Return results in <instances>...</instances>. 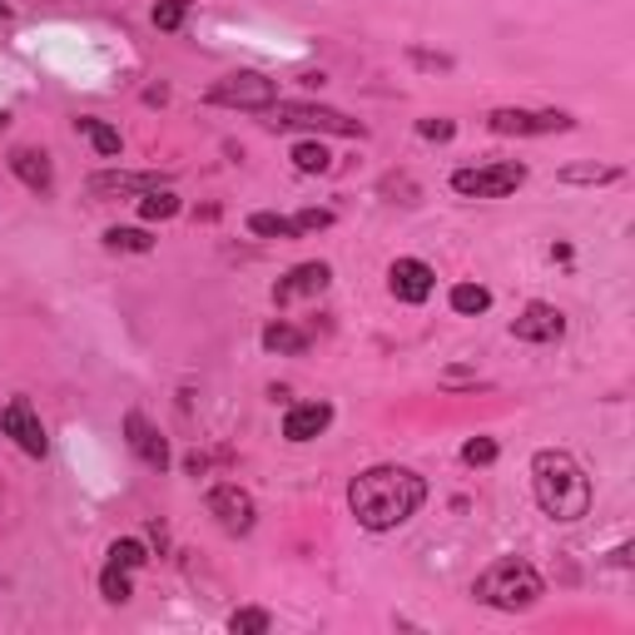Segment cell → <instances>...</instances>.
<instances>
[{
  "label": "cell",
  "mask_w": 635,
  "mask_h": 635,
  "mask_svg": "<svg viewBox=\"0 0 635 635\" xmlns=\"http://www.w3.org/2000/svg\"><path fill=\"white\" fill-rule=\"evenodd\" d=\"M422 502H427V482L412 466H367L347 486V506H353L363 531H397L402 521H412Z\"/></svg>",
  "instance_id": "6da1fadb"
},
{
  "label": "cell",
  "mask_w": 635,
  "mask_h": 635,
  "mask_svg": "<svg viewBox=\"0 0 635 635\" xmlns=\"http://www.w3.org/2000/svg\"><path fill=\"white\" fill-rule=\"evenodd\" d=\"M531 492L551 521H581L591 512V476L561 446H541L531 456Z\"/></svg>",
  "instance_id": "7a4b0ae2"
},
{
  "label": "cell",
  "mask_w": 635,
  "mask_h": 635,
  "mask_svg": "<svg viewBox=\"0 0 635 635\" xmlns=\"http://www.w3.org/2000/svg\"><path fill=\"white\" fill-rule=\"evenodd\" d=\"M472 595L482 605H492V611H531V605L546 595V581H541V571H536L531 561H521V556H502V561H492L472 581Z\"/></svg>",
  "instance_id": "3957f363"
},
{
  "label": "cell",
  "mask_w": 635,
  "mask_h": 635,
  "mask_svg": "<svg viewBox=\"0 0 635 635\" xmlns=\"http://www.w3.org/2000/svg\"><path fill=\"white\" fill-rule=\"evenodd\" d=\"M268 129H318V134H347V139H363V125L343 109H327V105H308V99H273V105L258 109Z\"/></svg>",
  "instance_id": "277c9868"
},
{
  "label": "cell",
  "mask_w": 635,
  "mask_h": 635,
  "mask_svg": "<svg viewBox=\"0 0 635 635\" xmlns=\"http://www.w3.org/2000/svg\"><path fill=\"white\" fill-rule=\"evenodd\" d=\"M521 184H526V164H512V159H502V164L456 169V174H452V189L462 198H506V194H516Z\"/></svg>",
  "instance_id": "5b68a950"
},
{
  "label": "cell",
  "mask_w": 635,
  "mask_h": 635,
  "mask_svg": "<svg viewBox=\"0 0 635 635\" xmlns=\"http://www.w3.org/2000/svg\"><path fill=\"white\" fill-rule=\"evenodd\" d=\"M273 99H278V79L258 75V69H234V75L208 85V105H224V109H263Z\"/></svg>",
  "instance_id": "8992f818"
},
{
  "label": "cell",
  "mask_w": 635,
  "mask_h": 635,
  "mask_svg": "<svg viewBox=\"0 0 635 635\" xmlns=\"http://www.w3.org/2000/svg\"><path fill=\"white\" fill-rule=\"evenodd\" d=\"M571 125H575V119L561 115V109H512V105H502V109L486 115V129H492V134H516V139L566 134Z\"/></svg>",
  "instance_id": "52a82bcc"
},
{
  "label": "cell",
  "mask_w": 635,
  "mask_h": 635,
  "mask_svg": "<svg viewBox=\"0 0 635 635\" xmlns=\"http://www.w3.org/2000/svg\"><path fill=\"white\" fill-rule=\"evenodd\" d=\"M0 432H6L25 456H45L50 452L45 422H40V412L25 402V397H10V402L0 407Z\"/></svg>",
  "instance_id": "ba28073f"
},
{
  "label": "cell",
  "mask_w": 635,
  "mask_h": 635,
  "mask_svg": "<svg viewBox=\"0 0 635 635\" xmlns=\"http://www.w3.org/2000/svg\"><path fill=\"white\" fill-rule=\"evenodd\" d=\"M208 516H214L228 536H248V531H254V521H258V506H254V496H248L244 486L224 482V486L208 492Z\"/></svg>",
  "instance_id": "9c48e42d"
},
{
  "label": "cell",
  "mask_w": 635,
  "mask_h": 635,
  "mask_svg": "<svg viewBox=\"0 0 635 635\" xmlns=\"http://www.w3.org/2000/svg\"><path fill=\"white\" fill-rule=\"evenodd\" d=\"M125 442H129V452H134L139 462L149 466V472H169V462H174V452H169L164 432H159V427L149 422L144 412H134V407L125 412Z\"/></svg>",
  "instance_id": "30bf717a"
},
{
  "label": "cell",
  "mask_w": 635,
  "mask_h": 635,
  "mask_svg": "<svg viewBox=\"0 0 635 635\" xmlns=\"http://www.w3.org/2000/svg\"><path fill=\"white\" fill-rule=\"evenodd\" d=\"M164 174H129V169H99V174L85 179V189L95 198H139L149 189H164Z\"/></svg>",
  "instance_id": "8fae6325"
},
{
  "label": "cell",
  "mask_w": 635,
  "mask_h": 635,
  "mask_svg": "<svg viewBox=\"0 0 635 635\" xmlns=\"http://www.w3.org/2000/svg\"><path fill=\"white\" fill-rule=\"evenodd\" d=\"M387 288H392L397 303H427L437 288V273L422 258H397V263L387 268Z\"/></svg>",
  "instance_id": "7c38bea8"
},
{
  "label": "cell",
  "mask_w": 635,
  "mask_h": 635,
  "mask_svg": "<svg viewBox=\"0 0 635 635\" xmlns=\"http://www.w3.org/2000/svg\"><path fill=\"white\" fill-rule=\"evenodd\" d=\"M327 283H333V268H327L323 258L298 263V268H288V273L273 283V303L283 308V303H293V298H313V293H323Z\"/></svg>",
  "instance_id": "4fadbf2b"
},
{
  "label": "cell",
  "mask_w": 635,
  "mask_h": 635,
  "mask_svg": "<svg viewBox=\"0 0 635 635\" xmlns=\"http://www.w3.org/2000/svg\"><path fill=\"white\" fill-rule=\"evenodd\" d=\"M512 333L521 337V343H561L566 333V313L556 303H526L521 318L512 323Z\"/></svg>",
  "instance_id": "5bb4252c"
},
{
  "label": "cell",
  "mask_w": 635,
  "mask_h": 635,
  "mask_svg": "<svg viewBox=\"0 0 635 635\" xmlns=\"http://www.w3.org/2000/svg\"><path fill=\"white\" fill-rule=\"evenodd\" d=\"M10 174H15L30 194H50V189H55V164H50L45 149H30V144L10 149Z\"/></svg>",
  "instance_id": "9a60e30c"
},
{
  "label": "cell",
  "mask_w": 635,
  "mask_h": 635,
  "mask_svg": "<svg viewBox=\"0 0 635 635\" xmlns=\"http://www.w3.org/2000/svg\"><path fill=\"white\" fill-rule=\"evenodd\" d=\"M327 422H333V407L327 402H293L283 412V437L288 442H313V437L327 432Z\"/></svg>",
  "instance_id": "2e32d148"
},
{
  "label": "cell",
  "mask_w": 635,
  "mask_h": 635,
  "mask_svg": "<svg viewBox=\"0 0 635 635\" xmlns=\"http://www.w3.org/2000/svg\"><path fill=\"white\" fill-rule=\"evenodd\" d=\"M258 343H263V353H278V357H298L308 353V333L293 323H283V318H273V323L258 333Z\"/></svg>",
  "instance_id": "e0dca14e"
},
{
  "label": "cell",
  "mask_w": 635,
  "mask_h": 635,
  "mask_svg": "<svg viewBox=\"0 0 635 635\" xmlns=\"http://www.w3.org/2000/svg\"><path fill=\"white\" fill-rule=\"evenodd\" d=\"M75 129H79V134H85L89 144H95L105 159H115L119 149H125V144H119V129H115V125H105V119H95V115H79V119H75Z\"/></svg>",
  "instance_id": "ac0fdd59"
},
{
  "label": "cell",
  "mask_w": 635,
  "mask_h": 635,
  "mask_svg": "<svg viewBox=\"0 0 635 635\" xmlns=\"http://www.w3.org/2000/svg\"><path fill=\"white\" fill-rule=\"evenodd\" d=\"M174 214H179V194L169 184L139 194V218H144V224H164V218H174Z\"/></svg>",
  "instance_id": "d6986e66"
},
{
  "label": "cell",
  "mask_w": 635,
  "mask_h": 635,
  "mask_svg": "<svg viewBox=\"0 0 635 635\" xmlns=\"http://www.w3.org/2000/svg\"><path fill=\"white\" fill-rule=\"evenodd\" d=\"M99 595H105L109 605H125L129 595H134V571H125V566L109 561L105 571H99Z\"/></svg>",
  "instance_id": "ffe728a7"
},
{
  "label": "cell",
  "mask_w": 635,
  "mask_h": 635,
  "mask_svg": "<svg viewBox=\"0 0 635 635\" xmlns=\"http://www.w3.org/2000/svg\"><path fill=\"white\" fill-rule=\"evenodd\" d=\"M446 303H452V313L476 318V313H486V308H492V293H486L482 283H452V293H446Z\"/></svg>",
  "instance_id": "44dd1931"
},
{
  "label": "cell",
  "mask_w": 635,
  "mask_h": 635,
  "mask_svg": "<svg viewBox=\"0 0 635 635\" xmlns=\"http://www.w3.org/2000/svg\"><path fill=\"white\" fill-rule=\"evenodd\" d=\"M105 248L109 254H149L154 248V238L144 234V228H105Z\"/></svg>",
  "instance_id": "7402d4cb"
},
{
  "label": "cell",
  "mask_w": 635,
  "mask_h": 635,
  "mask_svg": "<svg viewBox=\"0 0 635 635\" xmlns=\"http://www.w3.org/2000/svg\"><path fill=\"white\" fill-rule=\"evenodd\" d=\"M293 169L298 174H327V169H333V154H327L318 139H303V144H293Z\"/></svg>",
  "instance_id": "603a6c76"
},
{
  "label": "cell",
  "mask_w": 635,
  "mask_h": 635,
  "mask_svg": "<svg viewBox=\"0 0 635 635\" xmlns=\"http://www.w3.org/2000/svg\"><path fill=\"white\" fill-rule=\"evenodd\" d=\"M556 179H561V184H615L621 169L615 164H566Z\"/></svg>",
  "instance_id": "cb8c5ba5"
},
{
  "label": "cell",
  "mask_w": 635,
  "mask_h": 635,
  "mask_svg": "<svg viewBox=\"0 0 635 635\" xmlns=\"http://www.w3.org/2000/svg\"><path fill=\"white\" fill-rule=\"evenodd\" d=\"M248 234L258 238H298L293 218L288 214H268V208H258V214H248Z\"/></svg>",
  "instance_id": "d4e9b609"
},
{
  "label": "cell",
  "mask_w": 635,
  "mask_h": 635,
  "mask_svg": "<svg viewBox=\"0 0 635 635\" xmlns=\"http://www.w3.org/2000/svg\"><path fill=\"white\" fill-rule=\"evenodd\" d=\"M228 631L234 635H268L273 631V615H268L263 605H244V611L228 615Z\"/></svg>",
  "instance_id": "484cf974"
},
{
  "label": "cell",
  "mask_w": 635,
  "mask_h": 635,
  "mask_svg": "<svg viewBox=\"0 0 635 635\" xmlns=\"http://www.w3.org/2000/svg\"><path fill=\"white\" fill-rule=\"evenodd\" d=\"M109 561L125 566V571H139V566L149 561V551H144V541H134V536H119V541L109 546Z\"/></svg>",
  "instance_id": "4316f807"
},
{
  "label": "cell",
  "mask_w": 635,
  "mask_h": 635,
  "mask_svg": "<svg viewBox=\"0 0 635 635\" xmlns=\"http://www.w3.org/2000/svg\"><path fill=\"white\" fill-rule=\"evenodd\" d=\"M184 15H189V0H159L149 20H154V30H179V25H184Z\"/></svg>",
  "instance_id": "83f0119b"
},
{
  "label": "cell",
  "mask_w": 635,
  "mask_h": 635,
  "mask_svg": "<svg viewBox=\"0 0 635 635\" xmlns=\"http://www.w3.org/2000/svg\"><path fill=\"white\" fill-rule=\"evenodd\" d=\"M496 452H502V446H496L492 437H472V442L462 446V462H466V466H492Z\"/></svg>",
  "instance_id": "f1b7e54d"
},
{
  "label": "cell",
  "mask_w": 635,
  "mask_h": 635,
  "mask_svg": "<svg viewBox=\"0 0 635 635\" xmlns=\"http://www.w3.org/2000/svg\"><path fill=\"white\" fill-rule=\"evenodd\" d=\"M293 228H298V238H303V234H318V228H333V208H298V214H293Z\"/></svg>",
  "instance_id": "f546056e"
},
{
  "label": "cell",
  "mask_w": 635,
  "mask_h": 635,
  "mask_svg": "<svg viewBox=\"0 0 635 635\" xmlns=\"http://www.w3.org/2000/svg\"><path fill=\"white\" fill-rule=\"evenodd\" d=\"M417 134L432 139V144H446V139L456 134V125H452V119H417Z\"/></svg>",
  "instance_id": "4dcf8cb0"
},
{
  "label": "cell",
  "mask_w": 635,
  "mask_h": 635,
  "mask_svg": "<svg viewBox=\"0 0 635 635\" xmlns=\"http://www.w3.org/2000/svg\"><path fill=\"white\" fill-rule=\"evenodd\" d=\"M412 65H422V69H452V55H427V50H412Z\"/></svg>",
  "instance_id": "1f68e13d"
},
{
  "label": "cell",
  "mask_w": 635,
  "mask_h": 635,
  "mask_svg": "<svg viewBox=\"0 0 635 635\" xmlns=\"http://www.w3.org/2000/svg\"><path fill=\"white\" fill-rule=\"evenodd\" d=\"M10 15V6H6V0H0V20H6Z\"/></svg>",
  "instance_id": "d6a6232c"
},
{
  "label": "cell",
  "mask_w": 635,
  "mask_h": 635,
  "mask_svg": "<svg viewBox=\"0 0 635 635\" xmlns=\"http://www.w3.org/2000/svg\"><path fill=\"white\" fill-rule=\"evenodd\" d=\"M10 125V115H6V109H0V129H6Z\"/></svg>",
  "instance_id": "836d02e7"
}]
</instances>
